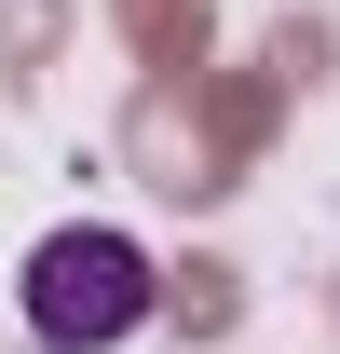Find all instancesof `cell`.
I'll use <instances>...</instances> for the list:
<instances>
[{
  "label": "cell",
  "mask_w": 340,
  "mask_h": 354,
  "mask_svg": "<svg viewBox=\"0 0 340 354\" xmlns=\"http://www.w3.org/2000/svg\"><path fill=\"white\" fill-rule=\"evenodd\" d=\"M150 300H164V272H150V245L109 218H68L28 245V341L41 354H109L150 327Z\"/></svg>",
  "instance_id": "cell-1"
}]
</instances>
